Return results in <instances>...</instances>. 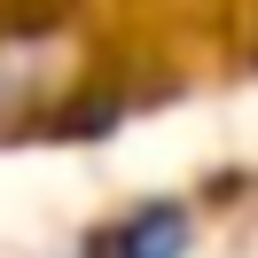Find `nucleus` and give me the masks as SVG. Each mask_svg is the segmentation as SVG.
Instances as JSON below:
<instances>
[{"instance_id":"f257e3e1","label":"nucleus","mask_w":258,"mask_h":258,"mask_svg":"<svg viewBox=\"0 0 258 258\" xmlns=\"http://www.w3.org/2000/svg\"><path fill=\"white\" fill-rule=\"evenodd\" d=\"M188 250H196V211L172 196H149L79 242V258H188Z\"/></svg>"}]
</instances>
